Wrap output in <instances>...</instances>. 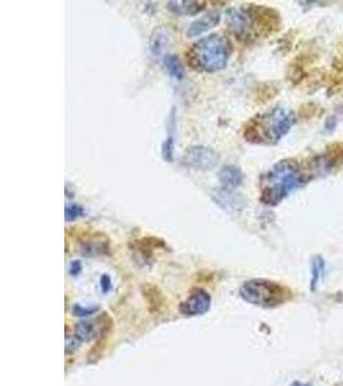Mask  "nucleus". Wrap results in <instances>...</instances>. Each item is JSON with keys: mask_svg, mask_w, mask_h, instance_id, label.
Segmentation results:
<instances>
[{"mask_svg": "<svg viewBox=\"0 0 343 386\" xmlns=\"http://www.w3.org/2000/svg\"><path fill=\"white\" fill-rule=\"evenodd\" d=\"M162 63H164V70L169 73L172 79H175V80H183L184 79L186 71H184V66H183V63H181V61L179 60L178 56L166 54L162 58Z\"/></svg>", "mask_w": 343, "mask_h": 386, "instance_id": "obj_13", "label": "nucleus"}, {"mask_svg": "<svg viewBox=\"0 0 343 386\" xmlns=\"http://www.w3.org/2000/svg\"><path fill=\"white\" fill-rule=\"evenodd\" d=\"M291 386H311L309 384H304V382H293Z\"/></svg>", "mask_w": 343, "mask_h": 386, "instance_id": "obj_20", "label": "nucleus"}, {"mask_svg": "<svg viewBox=\"0 0 343 386\" xmlns=\"http://www.w3.org/2000/svg\"><path fill=\"white\" fill-rule=\"evenodd\" d=\"M71 275H79L80 272H82V264H80V261H74L72 264H71Z\"/></svg>", "mask_w": 343, "mask_h": 386, "instance_id": "obj_18", "label": "nucleus"}, {"mask_svg": "<svg viewBox=\"0 0 343 386\" xmlns=\"http://www.w3.org/2000/svg\"><path fill=\"white\" fill-rule=\"evenodd\" d=\"M211 306V297L207 291L202 289H195L192 291L187 300L180 305V312L184 316H201L209 312Z\"/></svg>", "mask_w": 343, "mask_h": 386, "instance_id": "obj_7", "label": "nucleus"}, {"mask_svg": "<svg viewBox=\"0 0 343 386\" xmlns=\"http://www.w3.org/2000/svg\"><path fill=\"white\" fill-rule=\"evenodd\" d=\"M220 161V155L215 149H209L206 146H194L187 149L183 157V163L188 168L195 170H211L216 168Z\"/></svg>", "mask_w": 343, "mask_h": 386, "instance_id": "obj_6", "label": "nucleus"}, {"mask_svg": "<svg viewBox=\"0 0 343 386\" xmlns=\"http://www.w3.org/2000/svg\"><path fill=\"white\" fill-rule=\"evenodd\" d=\"M239 292L247 303L264 308L283 304L291 297L290 290L268 280H251L240 287Z\"/></svg>", "mask_w": 343, "mask_h": 386, "instance_id": "obj_4", "label": "nucleus"}, {"mask_svg": "<svg viewBox=\"0 0 343 386\" xmlns=\"http://www.w3.org/2000/svg\"><path fill=\"white\" fill-rule=\"evenodd\" d=\"M170 45V35L166 32L164 29H156L152 32V37L150 39V53L156 56L157 58L162 57L167 54L166 49Z\"/></svg>", "mask_w": 343, "mask_h": 386, "instance_id": "obj_11", "label": "nucleus"}, {"mask_svg": "<svg viewBox=\"0 0 343 386\" xmlns=\"http://www.w3.org/2000/svg\"><path fill=\"white\" fill-rule=\"evenodd\" d=\"M233 53L229 37L211 34L194 43L188 51V63L202 73H217L224 70Z\"/></svg>", "mask_w": 343, "mask_h": 386, "instance_id": "obj_3", "label": "nucleus"}, {"mask_svg": "<svg viewBox=\"0 0 343 386\" xmlns=\"http://www.w3.org/2000/svg\"><path fill=\"white\" fill-rule=\"evenodd\" d=\"M110 289H111V280L108 275H103L102 277V290L107 292Z\"/></svg>", "mask_w": 343, "mask_h": 386, "instance_id": "obj_19", "label": "nucleus"}, {"mask_svg": "<svg viewBox=\"0 0 343 386\" xmlns=\"http://www.w3.org/2000/svg\"><path fill=\"white\" fill-rule=\"evenodd\" d=\"M256 23L254 8H231L226 12V23L229 30L240 39H247L252 35Z\"/></svg>", "mask_w": 343, "mask_h": 386, "instance_id": "obj_5", "label": "nucleus"}, {"mask_svg": "<svg viewBox=\"0 0 343 386\" xmlns=\"http://www.w3.org/2000/svg\"><path fill=\"white\" fill-rule=\"evenodd\" d=\"M304 183L305 177L299 163L293 160H282L262 177L260 200L266 205H278Z\"/></svg>", "mask_w": 343, "mask_h": 386, "instance_id": "obj_1", "label": "nucleus"}, {"mask_svg": "<svg viewBox=\"0 0 343 386\" xmlns=\"http://www.w3.org/2000/svg\"><path fill=\"white\" fill-rule=\"evenodd\" d=\"M296 116L293 112L276 107L248 121L243 137L246 141L256 144H276L295 125Z\"/></svg>", "mask_w": 343, "mask_h": 386, "instance_id": "obj_2", "label": "nucleus"}, {"mask_svg": "<svg viewBox=\"0 0 343 386\" xmlns=\"http://www.w3.org/2000/svg\"><path fill=\"white\" fill-rule=\"evenodd\" d=\"M220 18H221V15L219 12H211L207 15H202L201 18L195 20L188 27V37H200L202 34H205L206 31L214 29L220 23Z\"/></svg>", "mask_w": 343, "mask_h": 386, "instance_id": "obj_8", "label": "nucleus"}, {"mask_svg": "<svg viewBox=\"0 0 343 386\" xmlns=\"http://www.w3.org/2000/svg\"><path fill=\"white\" fill-rule=\"evenodd\" d=\"M85 216V210L80 206V205H76V204H71L66 206L65 210V218H66V222H75L76 219L82 218Z\"/></svg>", "mask_w": 343, "mask_h": 386, "instance_id": "obj_15", "label": "nucleus"}, {"mask_svg": "<svg viewBox=\"0 0 343 386\" xmlns=\"http://www.w3.org/2000/svg\"><path fill=\"white\" fill-rule=\"evenodd\" d=\"M174 147H175L174 138L172 135H169V138L164 142V146H162V157L166 161L174 160Z\"/></svg>", "mask_w": 343, "mask_h": 386, "instance_id": "obj_17", "label": "nucleus"}, {"mask_svg": "<svg viewBox=\"0 0 343 386\" xmlns=\"http://www.w3.org/2000/svg\"><path fill=\"white\" fill-rule=\"evenodd\" d=\"M206 1H194V0H186V1H169L167 8L172 15H195L201 13L206 9Z\"/></svg>", "mask_w": 343, "mask_h": 386, "instance_id": "obj_10", "label": "nucleus"}, {"mask_svg": "<svg viewBox=\"0 0 343 386\" xmlns=\"http://www.w3.org/2000/svg\"><path fill=\"white\" fill-rule=\"evenodd\" d=\"M82 246V253L88 256L101 255V254H105V251H108V241L101 233L91 235L88 239H84Z\"/></svg>", "mask_w": 343, "mask_h": 386, "instance_id": "obj_12", "label": "nucleus"}, {"mask_svg": "<svg viewBox=\"0 0 343 386\" xmlns=\"http://www.w3.org/2000/svg\"><path fill=\"white\" fill-rule=\"evenodd\" d=\"M219 180L225 191H234L243 182V173L235 165H225L219 173Z\"/></svg>", "mask_w": 343, "mask_h": 386, "instance_id": "obj_9", "label": "nucleus"}, {"mask_svg": "<svg viewBox=\"0 0 343 386\" xmlns=\"http://www.w3.org/2000/svg\"><path fill=\"white\" fill-rule=\"evenodd\" d=\"M98 334V327L93 322H82L79 323L75 328L74 339L79 342H89Z\"/></svg>", "mask_w": 343, "mask_h": 386, "instance_id": "obj_14", "label": "nucleus"}, {"mask_svg": "<svg viewBox=\"0 0 343 386\" xmlns=\"http://www.w3.org/2000/svg\"><path fill=\"white\" fill-rule=\"evenodd\" d=\"M323 272H324V261L321 256H316L313 261V289H315V286L319 282Z\"/></svg>", "mask_w": 343, "mask_h": 386, "instance_id": "obj_16", "label": "nucleus"}]
</instances>
